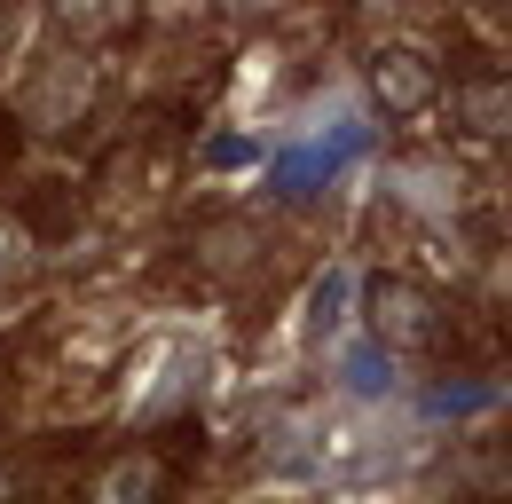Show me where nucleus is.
Returning a JSON list of instances; mask_svg holds the SVG:
<instances>
[{"instance_id": "f8f14e48", "label": "nucleus", "mask_w": 512, "mask_h": 504, "mask_svg": "<svg viewBox=\"0 0 512 504\" xmlns=\"http://www.w3.org/2000/svg\"><path fill=\"white\" fill-rule=\"evenodd\" d=\"M0 252H8V237H0Z\"/></svg>"}, {"instance_id": "1a4fd4ad", "label": "nucleus", "mask_w": 512, "mask_h": 504, "mask_svg": "<svg viewBox=\"0 0 512 504\" xmlns=\"http://www.w3.org/2000/svg\"><path fill=\"white\" fill-rule=\"evenodd\" d=\"M158 489V457H127V465H111L103 481H95V497L119 504V497H150Z\"/></svg>"}, {"instance_id": "f257e3e1", "label": "nucleus", "mask_w": 512, "mask_h": 504, "mask_svg": "<svg viewBox=\"0 0 512 504\" xmlns=\"http://www.w3.org/2000/svg\"><path fill=\"white\" fill-rule=\"evenodd\" d=\"M363 315H371V339H379L386 355H418V347L442 339V308H434V292L410 284V276H394V268H379V276L363 284Z\"/></svg>"}, {"instance_id": "f03ea898", "label": "nucleus", "mask_w": 512, "mask_h": 504, "mask_svg": "<svg viewBox=\"0 0 512 504\" xmlns=\"http://www.w3.org/2000/svg\"><path fill=\"white\" fill-rule=\"evenodd\" d=\"M442 103V63L418 40H386L371 56V111L379 119H426Z\"/></svg>"}, {"instance_id": "423d86ee", "label": "nucleus", "mask_w": 512, "mask_h": 504, "mask_svg": "<svg viewBox=\"0 0 512 504\" xmlns=\"http://www.w3.org/2000/svg\"><path fill=\"white\" fill-rule=\"evenodd\" d=\"M347 300H355V276H347V268H323L316 284H308V315H300V331H308V339H331V331L347 323Z\"/></svg>"}, {"instance_id": "39448f33", "label": "nucleus", "mask_w": 512, "mask_h": 504, "mask_svg": "<svg viewBox=\"0 0 512 504\" xmlns=\"http://www.w3.org/2000/svg\"><path fill=\"white\" fill-rule=\"evenodd\" d=\"M48 24L64 40H79V48H103L127 24V0H48Z\"/></svg>"}, {"instance_id": "7ed1b4c3", "label": "nucleus", "mask_w": 512, "mask_h": 504, "mask_svg": "<svg viewBox=\"0 0 512 504\" xmlns=\"http://www.w3.org/2000/svg\"><path fill=\"white\" fill-rule=\"evenodd\" d=\"M87 95H95V71L79 56H40V71L24 79V111L40 126H71L87 111Z\"/></svg>"}, {"instance_id": "9b49d317", "label": "nucleus", "mask_w": 512, "mask_h": 504, "mask_svg": "<svg viewBox=\"0 0 512 504\" xmlns=\"http://www.w3.org/2000/svg\"><path fill=\"white\" fill-rule=\"evenodd\" d=\"M497 402V386H457V394H434L426 410H489Z\"/></svg>"}, {"instance_id": "0eeeda50", "label": "nucleus", "mask_w": 512, "mask_h": 504, "mask_svg": "<svg viewBox=\"0 0 512 504\" xmlns=\"http://www.w3.org/2000/svg\"><path fill=\"white\" fill-rule=\"evenodd\" d=\"M457 119H465L473 142H505V79H473L457 95Z\"/></svg>"}, {"instance_id": "ddd939ff", "label": "nucleus", "mask_w": 512, "mask_h": 504, "mask_svg": "<svg viewBox=\"0 0 512 504\" xmlns=\"http://www.w3.org/2000/svg\"><path fill=\"white\" fill-rule=\"evenodd\" d=\"M0 489H8V481H0Z\"/></svg>"}, {"instance_id": "20e7f679", "label": "nucleus", "mask_w": 512, "mask_h": 504, "mask_svg": "<svg viewBox=\"0 0 512 504\" xmlns=\"http://www.w3.org/2000/svg\"><path fill=\"white\" fill-rule=\"evenodd\" d=\"M355 150H363V126H331V134H316V142H292L284 166H276V189H284V197H316Z\"/></svg>"}, {"instance_id": "6e6552de", "label": "nucleus", "mask_w": 512, "mask_h": 504, "mask_svg": "<svg viewBox=\"0 0 512 504\" xmlns=\"http://www.w3.org/2000/svg\"><path fill=\"white\" fill-rule=\"evenodd\" d=\"M339 378H347V394H363V402H379L386 386H394V371H386V347H379V339H363V347H347V363H339Z\"/></svg>"}, {"instance_id": "9d476101", "label": "nucleus", "mask_w": 512, "mask_h": 504, "mask_svg": "<svg viewBox=\"0 0 512 504\" xmlns=\"http://www.w3.org/2000/svg\"><path fill=\"white\" fill-rule=\"evenodd\" d=\"M253 158H260L253 134H213V142H205V166H253Z\"/></svg>"}]
</instances>
